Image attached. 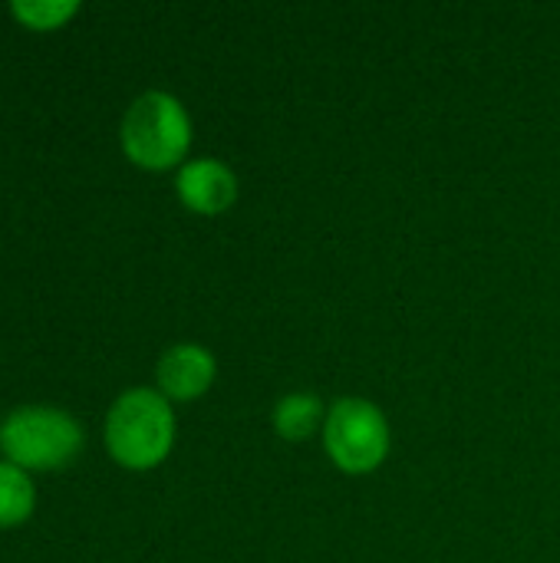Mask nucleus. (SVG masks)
I'll list each match as a JSON object with an SVG mask.
<instances>
[{
    "label": "nucleus",
    "instance_id": "nucleus-2",
    "mask_svg": "<svg viewBox=\"0 0 560 563\" xmlns=\"http://www.w3.org/2000/svg\"><path fill=\"white\" fill-rule=\"evenodd\" d=\"M119 139L135 165L162 172L185 158L191 145V119L172 92L149 89L125 109Z\"/></svg>",
    "mask_w": 560,
    "mask_h": 563
},
{
    "label": "nucleus",
    "instance_id": "nucleus-3",
    "mask_svg": "<svg viewBox=\"0 0 560 563\" xmlns=\"http://www.w3.org/2000/svg\"><path fill=\"white\" fill-rule=\"evenodd\" d=\"M0 449L20 468H59L83 449V426L53 406H20L0 426Z\"/></svg>",
    "mask_w": 560,
    "mask_h": 563
},
{
    "label": "nucleus",
    "instance_id": "nucleus-6",
    "mask_svg": "<svg viewBox=\"0 0 560 563\" xmlns=\"http://www.w3.org/2000/svg\"><path fill=\"white\" fill-rule=\"evenodd\" d=\"M155 376H158V393L165 399L191 402V399H201L211 389V383L218 376V363L198 343H175V346H168L162 353V360L155 366Z\"/></svg>",
    "mask_w": 560,
    "mask_h": 563
},
{
    "label": "nucleus",
    "instance_id": "nucleus-4",
    "mask_svg": "<svg viewBox=\"0 0 560 563\" xmlns=\"http://www.w3.org/2000/svg\"><path fill=\"white\" fill-rule=\"evenodd\" d=\"M393 445L389 422L380 406L360 396L337 399L327 409L323 422V449L330 462L343 475H370L376 472Z\"/></svg>",
    "mask_w": 560,
    "mask_h": 563
},
{
    "label": "nucleus",
    "instance_id": "nucleus-5",
    "mask_svg": "<svg viewBox=\"0 0 560 563\" xmlns=\"http://www.w3.org/2000/svg\"><path fill=\"white\" fill-rule=\"evenodd\" d=\"M178 198L188 211L215 218L238 201V175L218 158H195L178 168Z\"/></svg>",
    "mask_w": 560,
    "mask_h": 563
},
{
    "label": "nucleus",
    "instance_id": "nucleus-8",
    "mask_svg": "<svg viewBox=\"0 0 560 563\" xmlns=\"http://www.w3.org/2000/svg\"><path fill=\"white\" fill-rule=\"evenodd\" d=\"M33 511V482L13 462H0V528L26 521Z\"/></svg>",
    "mask_w": 560,
    "mask_h": 563
},
{
    "label": "nucleus",
    "instance_id": "nucleus-9",
    "mask_svg": "<svg viewBox=\"0 0 560 563\" xmlns=\"http://www.w3.org/2000/svg\"><path fill=\"white\" fill-rule=\"evenodd\" d=\"M79 10L76 0H13L10 3V13L20 16L26 26H36V30H50V26H59L66 16H73Z\"/></svg>",
    "mask_w": 560,
    "mask_h": 563
},
{
    "label": "nucleus",
    "instance_id": "nucleus-1",
    "mask_svg": "<svg viewBox=\"0 0 560 563\" xmlns=\"http://www.w3.org/2000/svg\"><path fill=\"white\" fill-rule=\"evenodd\" d=\"M175 442V416L162 393L125 389L106 416V449L125 468L158 465Z\"/></svg>",
    "mask_w": 560,
    "mask_h": 563
},
{
    "label": "nucleus",
    "instance_id": "nucleus-7",
    "mask_svg": "<svg viewBox=\"0 0 560 563\" xmlns=\"http://www.w3.org/2000/svg\"><path fill=\"white\" fill-rule=\"evenodd\" d=\"M271 422H274V432L284 442H307L310 435L323 432L327 412H323V402L314 393H287V396L277 399Z\"/></svg>",
    "mask_w": 560,
    "mask_h": 563
}]
</instances>
